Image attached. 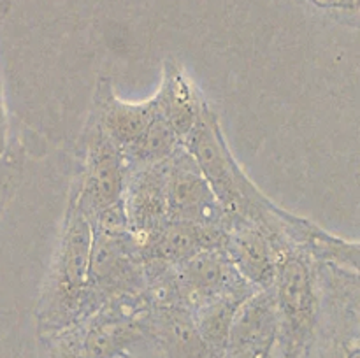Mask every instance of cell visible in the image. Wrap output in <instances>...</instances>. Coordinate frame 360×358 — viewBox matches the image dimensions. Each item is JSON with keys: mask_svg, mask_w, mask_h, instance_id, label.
<instances>
[{"mask_svg": "<svg viewBox=\"0 0 360 358\" xmlns=\"http://www.w3.org/2000/svg\"><path fill=\"white\" fill-rule=\"evenodd\" d=\"M179 300L190 311L197 305L225 295L248 297L255 291L232 267L224 248H210L195 253L174 267Z\"/></svg>", "mask_w": 360, "mask_h": 358, "instance_id": "7", "label": "cell"}, {"mask_svg": "<svg viewBox=\"0 0 360 358\" xmlns=\"http://www.w3.org/2000/svg\"><path fill=\"white\" fill-rule=\"evenodd\" d=\"M183 146L197 161L221 209L227 214V220L239 218L260 227L269 223L273 218L271 214L276 213L274 209H278V206L253 185L236 161L221 132L220 119L207 100H204L200 107L195 125L183 139Z\"/></svg>", "mask_w": 360, "mask_h": 358, "instance_id": "1", "label": "cell"}, {"mask_svg": "<svg viewBox=\"0 0 360 358\" xmlns=\"http://www.w3.org/2000/svg\"><path fill=\"white\" fill-rule=\"evenodd\" d=\"M21 175V164L14 153L9 154V147L0 157V213L7 204L9 197L13 195Z\"/></svg>", "mask_w": 360, "mask_h": 358, "instance_id": "16", "label": "cell"}, {"mask_svg": "<svg viewBox=\"0 0 360 358\" xmlns=\"http://www.w3.org/2000/svg\"><path fill=\"white\" fill-rule=\"evenodd\" d=\"M91 239V220L70 199L58 248L39 300L37 316L42 332L56 336L83 319Z\"/></svg>", "mask_w": 360, "mask_h": 358, "instance_id": "2", "label": "cell"}, {"mask_svg": "<svg viewBox=\"0 0 360 358\" xmlns=\"http://www.w3.org/2000/svg\"><path fill=\"white\" fill-rule=\"evenodd\" d=\"M129 171L123 151L102 132L94 118L88 119L83 135V165L70 199L94 221L98 214L122 204Z\"/></svg>", "mask_w": 360, "mask_h": 358, "instance_id": "5", "label": "cell"}, {"mask_svg": "<svg viewBox=\"0 0 360 358\" xmlns=\"http://www.w3.org/2000/svg\"><path fill=\"white\" fill-rule=\"evenodd\" d=\"M153 98L158 114L172 126L183 142L186 133L195 125L206 98L176 62H165L160 88Z\"/></svg>", "mask_w": 360, "mask_h": 358, "instance_id": "13", "label": "cell"}, {"mask_svg": "<svg viewBox=\"0 0 360 358\" xmlns=\"http://www.w3.org/2000/svg\"><path fill=\"white\" fill-rule=\"evenodd\" d=\"M225 255L239 276L255 290H271L276 270V248L269 232L248 220H227Z\"/></svg>", "mask_w": 360, "mask_h": 358, "instance_id": "8", "label": "cell"}, {"mask_svg": "<svg viewBox=\"0 0 360 358\" xmlns=\"http://www.w3.org/2000/svg\"><path fill=\"white\" fill-rule=\"evenodd\" d=\"M276 270L271 291L288 357L308 343L319 319L320 297L315 262L297 246L276 239Z\"/></svg>", "mask_w": 360, "mask_h": 358, "instance_id": "3", "label": "cell"}, {"mask_svg": "<svg viewBox=\"0 0 360 358\" xmlns=\"http://www.w3.org/2000/svg\"><path fill=\"white\" fill-rule=\"evenodd\" d=\"M155 116L157 104L153 97L143 102L122 100L112 90L111 79H98L90 118L120 150L136 140Z\"/></svg>", "mask_w": 360, "mask_h": 358, "instance_id": "11", "label": "cell"}, {"mask_svg": "<svg viewBox=\"0 0 360 358\" xmlns=\"http://www.w3.org/2000/svg\"><path fill=\"white\" fill-rule=\"evenodd\" d=\"M7 11V0H0V18L6 14ZM9 123H7V111H6V100H4V88L2 79H0V157L9 147Z\"/></svg>", "mask_w": 360, "mask_h": 358, "instance_id": "17", "label": "cell"}, {"mask_svg": "<svg viewBox=\"0 0 360 358\" xmlns=\"http://www.w3.org/2000/svg\"><path fill=\"white\" fill-rule=\"evenodd\" d=\"M224 237L225 228L165 221L160 228L136 241L144 265L176 267L202 249L221 248Z\"/></svg>", "mask_w": 360, "mask_h": 358, "instance_id": "10", "label": "cell"}, {"mask_svg": "<svg viewBox=\"0 0 360 358\" xmlns=\"http://www.w3.org/2000/svg\"><path fill=\"white\" fill-rule=\"evenodd\" d=\"M181 139L178 133L172 130V126L162 118L160 114L155 116L150 125L143 130L136 140L123 147V157H125L129 168L148 167V165L164 164L167 158H171L181 146Z\"/></svg>", "mask_w": 360, "mask_h": 358, "instance_id": "14", "label": "cell"}, {"mask_svg": "<svg viewBox=\"0 0 360 358\" xmlns=\"http://www.w3.org/2000/svg\"><path fill=\"white\" fill-rule=\"evenodd\" d=\"M165 193L169 221L227 227V214L221 209L197 161L183 144L165 160Z\"/></svg>", "mask_w": 360, "mask_h": 358, "instance_id": "6", "label": "cell"}, {"mask_svg": "<svg viewBox=\"0 0 360 358\" xmlns=\"http://www.w3.org/2000/svg\"><path fill=\"white\" fill-rule=\"evenodd\" d=\"M245 298L241 295H225L204 302L192 311L197 330L214 358L220 357L225 350L236 311Z\"/></svg>", "mask_w": 360, "mask_h": 358, "instance_id": "15", "label": "cell"}, {"mask_svg": "<svg viewBox=\"0 0 360 358\" xmlns=\"http://www.w3.org/2000/svg\"><path fill=\"white\" fill-rule=\"evenodd\" d=\"M146 339L153 340L165 358H214L185 305L151 307Z\"/></svg>", "mask_w": 360, "mask_h": 358, "instance_id": "12", "label": "cell"}, {"mask_svg": "<svg viewBox=\"0 0 360 358\" xmlns=\"http://www.w3.org/2000/svg\"><path fill=\"white\" fill-rule=\"evenodd\" d=\"M94 225L84 318L112 298L143 293L146 269L127 225ZM81 319V321H83Z\"/></svg>", "mask_w": 360, "mask_h": 358, "instance_id": "4", "label": "cell"}, {"mask_svg": "<svg viewBox=\"0 0 360 358\" xmlns=\"http://www.w3.org/2000/svg\"><path fill=\"white\" fill-rule=\"evenodd\" d=\"M127 225L134 237L141 239L169 221L165 193V161L130 168L122 195Z\"/></svg>", "mask_w": 360, "mask_h": 358, "instance_id": "9", "label": "cell"}, {"mask_svg": "<svg viewBox=\"0 0 360 358\" xmlns=\"http://www.w3.org/2000/svg\"><path fill=\"white\" fill-rule=\"evenodd\" d=\"M315 6L323 7V9L334 11H355L357 9V0H309Z\"/></svg>", "mask_w": 360, "mask_h": 358, "instance_id": "18", "label": "cell"}]
</instances>
